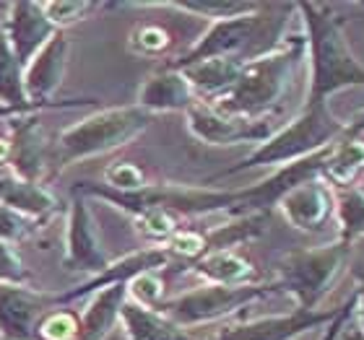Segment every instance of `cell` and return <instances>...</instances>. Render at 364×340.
Masks as SVG:
<instances>
[{
    "label": "cell",
    "mask_w": 364,
    "mask_h": 340,
    "mask_svg": "<svg viewBox=\"0 0 364 340\" xmlns=\"http://www.w3.org/2000/svg\"><path fill=\"white\" fill-rule=\"evenodd\" d=\"M296 6H266L260 3L258 11L247 16H237L227 21H216L203 31V37L196 45L177 55L175 60L164 62L167 68H188L193 62L208 60V57H232L240 62L258 60L263 55L281 47V37Z\"/></svg>",
    "instance_id": "1"
},
{
    "label": "cell",
    "mask_w": 364,
    "mask_h": 340,
    "mask_svg": "<svg viewBox=\"0 0 364 340\" xmlns=\"http://www.w3.org/2000/svg\"><path fill=\"white\" fill-rule=\"evenodd\" d=\"M296 11L302 13L307 29V55H310V89L304 106L328 104V97L349 86H364V65L351 53L343 23L331 13L328 6L299 3Z\"/></svg>",
    "instance_id": "2"
},
{
    "label": "cell",
    "mask_w": 364,
    "mask_h": 340,
    "mask_svg": "<svg viewBox=\"0 0 364 340\" xmlns=\"http://www.w3.org/2000/svg\"><path fill=\"white\" fill-rule=\"evenodd\" d=\"M304 42L291 39L279 50L263 55L258 60L245 62L232 89L224 91L221 97L208 102L219 112L247 117V120H266L273 117L276 106L284 102L291 84H294L296 68L302 60Z\"/></svg>",
    "instance_id": "3"
},
{
    "label": "cell",
    "mask_w": 364,
    "mask_h": 340,
    "mask_svg": "<svg viewBox=\"0 0 364 340\" xmlns=\"http://www.w3.org/2000/svg\"><path fill=\"white\" fill-rule=\"evenodd\" d=\"M70 192L94 200H105L117 211L136 216L149 208H161L172 216H211V213H232L240 200V190H213L205 185H175V182H149L144 190L136 192H117L107 187L105 182L81 180Z\"/></svg>",
    "instance_id": "4"
},
{
    "label": "cell",
    "mask_w": 364,
    "mask_h": 340,
    "mask_svg": "<svg viewBox=\"0 0 364 340\" xmlns=\"http://www.w3.org/2000/svg\"><path fill=\"white\" fill-rule=\"evenodd\" d=\"M151 122L154 114H149L138 104L97 109L94 114L78 120L76 125L65 128L55 138L53 169L60 172L78 161L97 159V156L117 151L130 141H136Z\"/></svg>",
    "instance_id": "5"
},
{
    "label": "cell",
    "mask_w": 364,
    "mask_h": 340,
    "mask_svg": "<svg viewBox=\"0 0 364 340\" xmlns=\"http://www.w3.org/2000/svg\"><path fill=\"white\" fill-rule=\"evenodd\" d=\"M343 130H346V122L336 120L331 109H328V104L304 106L302 114H296L294 120L287 122L281 130H273V136L268 138L266 143L255 146V151L247 153L240 164L213 174L208 182L235 177V174L255 167H287V164L302 161L307 156H312V153L333 146L336 141H341Z\"/></svg>",
    "instance_id": "6"
},
{
    "label": "cell",
    "mask_w": 364,
    "mask_h": 340,
    "mask_svg": "<svg viewBox=\"0 0 364 340\" xmlns=\"http://www.w3.org/2000/svg\"><path fill=\"white\" fill-rule=\"evenodd\" d=\"M349 250V244L333 242L287 252L279 257V265H276V273H279L276 283L281 291L294 296L296 309H318L320 299L331 291V286L346 268Z\"/></svg>",
    "instance_id": "7"
},
{
    "label": "cell",
    "mask_w": 364,
    "mask_h": 340,
    "mask_svg": "<svg viewBox=\"0 0 364 340\" xmlns=\"http://www.w3.org/2000/svg\"><path fill=\"white\" fill-rule=\"evenodd\" d=\"M271 294H281L279 283H252V286H216V283H203L198 288H190L175 299H164L156 307L175 319L180 327H198L208 325L216 319H224L235 312L250 307L258 299H266Z\"/></svg>",
    "instance_id": "8"
},
{
    "label": "cell",
    "mask_w": 364,
    "mask_h": 340,
    "mask_svg": "<svg viewBox=\"0 0 364 340\" xmlns=\"http://www.w3.org/2000/svg\"><path fill=\"white\" fill-rule=\"evenodd\" d=\"M65 257L63 263L70 273H84L89 278H97L109 268L112 257L107 255L102 236H99L97 219L91 213L89 197L70 192L68 213H65Z\"/></svg>",
    "instance_id": "9"
},
{
    "label": "cell",
    "mask_w": 364,
    "mask_h": 340,
    "mask_svg": "<svg viewBox=\"0 0 364 340\" xmlns=\"http://www.w3.org/2000/svg\"><path fill=\"white\" fill-rule=\"evenodd\" d=\"M70 60V39L58 31L34 60L23 68V89L34 104L50 106V109H84L97 99H55L58 89L63 86L65 70Z\"/></svg>",
    "instance_id": "10"
},
{
    "label": "cell",
    "mask_w": 364,
    "mask_h": 340,
    "mask_svg": "<svg viewBox=\"0 0 364 340\" xmlns=\"http://www.w3.org/2000/svg\"><path fill=\"white\" fill-rule=\"evenodd\" d=\"M185 125L190 136L205 146H260L273 136V117L247 120V117L219 112L208 102H196L190 106L185 112Z\"/></svg>",
    "instance_id": "11"
},
{
    "label": "cell",
    "mask_w": 364,
    "mask_h": 340,
    "mask_svg": "<svg viewBox=\"0 0 364 340\" xmlns=\"http://www.w3.org/2000/svg\"><path fill=\"white\" fill-rule=\"evenodd\" d=\"M6 133L11 136V146H14L8 172L18 174L23 180L47 185V180L55 174L53 169L55 138H50L47 128L42 125V112H26L14 117V120H8Z\"/></svg>",
    "instance_id": "12"
},
{
    "label": "cell",
    "mask_w": 364,
    "mask_h": 340,
    "mask_svg": "<svg viewBox=\"0 0 364 340\" xmlns=\"http://www.w3.org/2000/svg\"><path fill=\"white\" fill-rule=\"evenodd\" d=\"M338 312H341V307L338 309H294L289 314L242 319V322L221 327L219 333L205 340H291L312 330V327L331 325L338 317Z\"/></svg>",
    "instance_id": "13"
},
{
    "label": "cell",
    "mask_w": 364,
    "mask_h": 340,
    "mask_svg": "<svg viewBox=\"0 0 364 340\" xmlns=\"http://www.w3.org/2000/svg\"><path fill=\"white\" fill-rule=\"evenodd\" d=\"M3 34H6L8 45L14 50L16 60L23 68L29 65L42 47L58 34L50 18L42 11V3L34 0H18V3H8L6 6V21H3Z\"/></svg>",
    "instance_id": "14"
},
{
    "label": "cell",
    "mask_w": 364,
    "mask_h": 340,
    "mask_svg": "<svg viewBox=\"0 0 364 340\" xmlns=\"http://www.w3.org/2000/svg\"><path fill=\"white\" fill-rule=\"evenodd\" d=\"M172 263V257L164 247H144V250L133 252V255H125L120 260H112L109 268H107L102 275L97 278H89L84 283L73 286L70 291H63V294H55V307H68V304L84 299V296H91L102 291V288L109 286H128L130 280L144 275V273H154L161 270Z\"/></svg>",
    "instance_id": "15"
},
{
    "label": "cell",
    "mask_w": 364,
    "mask_h": 340,
    "mask_svg": "<svg viewBox=\"0 0 364 340\" xmlns=\"http://www.w3.org/2000/svg\"><path fill=\"white\" fill-rule=\"evenodd\" d=\"M53 307L55 294L0 283V340H34L39 317Z\"/></svg>",
    "instance_id": "16"
},
{
    "label": "cell",
    "mask_w": 364,
    "mask_h": 340,
    "mask_svg": "<svg viewBox=\"0 0 364 340\" xmlns=\"http://www.w3.org/2000/svg\"><path fill=\"white\" fill-rule=\"evenodd\" d=\"M276 208L287 219L289 226L299 229L304 234H318L328 226L331 216L336 213V195L318 177V180L302 182L294 190H289Z\"/></svg>",
    "instance_id": "17"
},
{
    "label": "cell",
    "mask_w": 364,
    "mask_h": 340,
    "mask_svg": "<svg viewBox=\"0 0 364 340\" xmlns=\"http://www.w3.org/2000/svg\"><path fill=\"white\" fill-rule=\"evenodd\" d=\"M196 102H200V99L193 91V86L188 84L185 73L161 65L138 89L136 104L141 109H146L149 114H161V112H188Z\"/></svg>",
    "instance_id": "18"
},
{
    "label": "cell",
    "mask_w": 364,
    "mask_h": 340,
    "mask_svg": "<svg viewBox=\"0 0 364 340\" xmlns=\"http://www.w3.org/2000/svg\"><path fill=\"white\" fill-rule=\"evenodd\" d=\"M0 205H6L11 211L29 216L34 221H47L60 213V200L55 192L42 182L23 180L18 174L3 169L0 172Z\"/></svg>",
    "instance_id": "19"
},
{
    "label": "cell",
    "mask_w": 364,
    "mask_h": 340,
    "mask_svg": "<svg viewBox=\"0 0 364 340\" xmlns=\"http://www.w3.org/2000/svg\"><path fill=\"white\" fill-rule=\"evenodd\" d=\"M120 327L125 340H193L185 327H180L175 319H169L161 309L144 307V304L128 302L122 304L120 312Z\"/></svg>",
    "instance_id": "20"
},
{
    "label": "cell",
    "mask_w": 364,
    "mask_h": 340,
    "mask_svg": "<svg viewBox=\"0 0 364 340\" xmlns=\"http://www.w3.org/2000/svg\"><path fill=\"white\" fill-rule=\"evenodd\" d=\"M190 273L203 278L205 283H216V286H252L260 283L258 268L235 250L224 252H208L200 260L190 265Z\"/></svg>",
    "instance_id": "21"
},
{
    "label": "cell",
    "mask_w": 364,
    "mask_h": 340,
    "mask_svg": "<svg viewBox=\"0 0 364 340\" xmlns=\"http://www.w3.org/2000/svg\"><path fill=\"white\" fill-rule=\"evenodd\" d=\"M125 302H128V286H109L91 294L86 309L81 312V330L76 340H105L120 325V312Z\"/></svg>",
    "instance_id": "22"
},
{
    "label": "cell",
    "mask_w": 364,
    "mask_h": 340,
    "mask_svg": "<svg viewBox=\"0 0 364 340\" xmlns=\"http://www.w3.org/2000/svg\"><path fill=\"white\" fill-rule=\"evenodd\" d=\"M245 62L232 60V57H208V60L193 62L188 68H180L188 78V84L198 94L200 102H213L224 91L232 89Z\"/></svg>",
    "instance_id": "23"
},
{
    "label": "cell",
    "mask_w": 364,
    "mask_h": 340,
    "mask_svg": "<svg viewBox=\"0 0 364 340\" xmlns=\"http://www.w3.org/2000/svg\"><path fill=\"white\" fill-rule=\"evenodd\" d=\"M364 174V141L362 138H341L336 141L328 153L320 180L331 190L357 187L359 177Z\"/></svg>",
    "instance_id": "24"
},
{
    "label": "cell",
    "mask_w": 364,
    "mask_h": 340,
    "mask_svg": "<svg viewBox=\"0 0 364 340\" xmlns=\"http://www.w3.org/2000/svg\"><path fill=\"white\" fill-rule=\"evenodd\" d=\"M0 104L16 106V109H34V112L50 109V106L29 102L26 89H23V65L16 60L3 29H0Z\"/></svg>",
    "instance_id": "25"
},
{
    "label": "cell",
    "mask_w": 364,
    "mask_h": 340,
    "mask_svg": "<svg viewBox=\"0 0 364 340\" xmlns=\"http://www.w3.org/2000/svg\"><path fill=\"white\" fill-rule=\"evenodd\" d=\"M266 221L268 213H247V216H235L229 224H221V226L205 231V255L235 250L240 244L250 242L266 231Z\"/></svg>",
    "instance_id": "26"
},
{
    "label": "cell",
    "mask_w": 364,
    "mask_h": 340,
    "mask_svg": "<svg viewBox=\"0 0 364 340\" xmlns=\"http://www.w3.org/2000/svg\"><path fill=\"white\" fill-rule=\"evenodd\" d=\"M138 8H172L182 13L198 16L205 21H227L237 16H247L258 11L260 3H237V0H188V3H136Z\"/></svg>",
    "instance_id": "27"
},
{
    "label": "cell",
    "mask_w": 364,
    "mask_h": 340,
    "mask_svg": "<svg viewBox=\"0 0 364 340\" xmlns=\"http://www.w3.org/2000/svg\"><path fill=\"white\" fill-rule=\"evenodd\" d=\"M336 219H338V242L349 244L364 236V190L346 187L336 190Z\"/></svg>",
    "instance_id": "28"
},
{
    "label": "cell",
    "mask_w": 364,
    "mask_h": 340,
    "mask_svg": "<svg viewBox=\"0 0 364 340\" xmlns=\"http://www.w3.org/2000/svg\"><path fill=\"white\" fill-rule=\"evenodd\" d=\"M133 219V226L141 236H146L154 247H164V244L172 239L177 229H180V219L172 216V213L161 211V208H149V211H141Z\"/></svg>",
    "instance_id": "29"
},
{
    "label": "cell",
    "mask_w": 364,
    "mask_h": 340,
    "mask_svg": "<svg viewBox=\"0 0 364 340\" xmlns=\"http://www.w3.org/2000/svg\"><path fill=\"white\" fill-rule=\"evenodd\" d=\"M78 330H81V314L65 307H53L39 317L34 340H76Z\"/></svg>",
    "instance_id": "30"
},
{
    "label": "cell",
    "mask_w": 364,
    "mask_h": 340,
    "mask_svg": "<svg viewBox=\"0 0 364 340\" xmlns=\"http://www.w3.org/2000/svg\"><path fill=\"white\" fill-rule=\"evenodd\" d=\"M99 8H105V3H94V0H45L42 3V11L58 31L86 21Z\"/></svg>",
    "instance_id": "31"
},
{
    "label": "cell",
    "mask_w": 364,
    "mask_h": 340,
    "mask_svg": "<svg viewBox=\"0 0 364 340\" xmlns=\"http://www.w3.org/2000/svg\"><path fill=\"white\" fill-rule=\"evenodd\" d=\"M45 226L47 224H42V221H34L29 216H21V213L0 205V242L14 244V247L21 242H31L45 231Z\"/></svg>",
    "instance_id": "32"
},
{
    "label": "cell",
    "mask_w": 364,
    "mask_h": 340,
    "mask_svg": "<svg viewBox=\"0 0 364 340\" xmlns=\"http://www.w3.org/2000/svg\"><path fill=\"white\" fill-rule=\"evenodd\" d=\"M128 47L144 57H161L172 47V34L161 23H141L130 31Z\"/></svg>",
    "instance_id": "33"
},
{
    "label": "cell",
    "mask_w": 364,
    "mask_h": 340,
    "mask_svg": "<svg viewBox=\"0 0 364 340\" xmlns=\"http://www.w3.org/2000/svg\"><path fill=\"white\" fill-rule=\"evenodd\" d=\"M0 283L6 286H29L34 288V273L23 257L16 252L14 244L0 242Z\"/></svg>",
    "instance_id": "34"
},
{
    "label": "cell",
    "mask_w": 364,
    "mask_h": 340,
    "mask_svg": "<svg viewBox=\"0 0 364 340\" xmlns=\"http://www.w3.org/2000/svg\"><path fill=\"white\" fill-rule=\"evenodd\" d=\"M102 182L107 187L117 190V192H136V190H144L149 185V177L133 161H114L112 167L105 169V180Z\"/></svg>",
    "instance_id": "35"
},
{
    "label": "cell",
    "mask_w": 364,
    "mask_h": 340,
    "mask_svg": "<svg viewBox=\"0 0 364 340\" xmlns=\"http://www.w3.org/2000/svg\"><path fill=\"white\" fill-rule=\"evenodd\" d=\"M164 250L169 252L172 260H185L188 265H193L196 260H200L205 255V234L180 226L172 234V239L164 244Z\"/></svg>",
    "instance_id": "36"
},
{
    "label": "cell",
    "mask_w": 364,
    "mask_h": 340,
    "mask_svg": "<svg viewBox=\"0 0 364 340\" xmlns=\"http://www.w3.org/2000/svg\"><path fill=\"white\" fill-rule=\"evenodd\" d=\"M128 296L133 302L144 304V307H159L164 302V280H161L159 270L144 273L128 283Z\"/></svg>",
    "instance_id": "37"
},
{
    "label": "cell",
    "mask_w": 364,
    "mask_h": 340,
    "mask_svg": "<svg viewBox=\"0 0 364 340\" xmlns=\"http://www.w3.org/2000/svg\"><path fill=\"white\" fill-rule=\"evenodd\" d=\"M11 153H14L11 136H8V133H3V136H0V172H3V169H8V164H11Z\"/></svg>",
    "instance_id": "38"
},
{
    "label": "cell",
    "mask_w": 364,
    "mask_h": 340,
    "mask_svg": "<svg viewBox=\"0 0 364 340\" xmlns=\"http://www.w3.org/2000/svg\"><path fill=\"white\" fill-rule=\"evenodd\" d=\"M364 133V112H359L354 120L346 125V130H343V138H362Z\"/></svg>",
    "instance_id": "39"
},
{
    "label": "cell",
    "mask_w": 364,
    "mask_h": 340,
    "mask_svg": "<svg viewBox=\"0 0 364 340\" xmlns=\"http://www.w3.org/2000/svg\"><path fill=\"white\" fill-rule=\"evenodd\" d=\"M26 112H34V109H16V106L0 104V122L14 120V117H18V114H26Z\"/></svg>",
    "instance_id": "40"
},
{
    "label": "cell",
    "mask_w": 364,
    "mask_h": 340,
    "mask_svg": "<svg viewBox=\"0 0 364 340\" xmlns=\"http://www.w3.org/2000/svg\"><path fill=\"white\" fill-rule=\"evenodd\" d=\"M343 340H364L362 327H343Z\"/></svg>",
    "instance_id": "41"
},
{
    "label": "cell",
    "mask_w": 364,
    "mask_h": 340,
    "mask_svg": "<svg viewBox=\"0 0 364 340\" xmlns=\"http://www.w3.org/2000/svg\"><path fill=\"white\" fill-rule=\"evenodd\" d=\"M357 294H359V304H357V309H359V327L364 330V278H362V286L357 288Z\"/></svg>",
    "instance_id": "42"
}]
</instances>
